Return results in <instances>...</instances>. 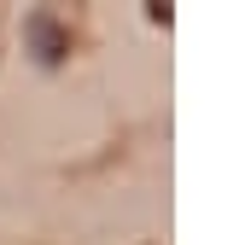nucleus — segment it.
Here are the masks:
<instances>
[{
    "label": "nucleus",
    "mask_w": 251,
    "mask_h": 245,
    "mask_svg": "<svg viewBox=\"0 0 251 245\" xmlns=\"http://www.w3.org/2000/svg\"><path fill=\"white\" fill-rule=\"evenodd\" d=\"M24 41L35 47L41 64H59L64 53H70V29H59L53 12H29V18H24Z\"/></svg>",
    "instance_id": "obj_1"
}]
</instances>
